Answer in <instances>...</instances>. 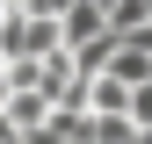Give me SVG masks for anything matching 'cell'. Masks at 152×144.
I'll return each instance as SVG.
<instances>
[{"instance_id":"6da1fadb","label":"cell","mask_w":152,"mask_h":144,"mask_svg":"<svg viewBox=\"0 0 152 144\" xmlns=\"http://www.w3.org/2000/svg\"><path fill=\"white\" fill-rule=\"evenodd\" d=\"M109 36V14L94 7V0H72V7L58 14V50H80V43H102Z\"/></svg>"},{"instance_id":"7a4b0ae2","label":"cell","mask_w":152,"mask_h":144,"mask_svg":"<svg viewBox=\"0 0 152 144\" xmlns=\"http://www.w3.org/2000/svg\"><path fill=\"white\" fill-rule=\"evenodd\" d=\"M109 79H123V86H145L152 79V50H138V43H130V36H116V43H109Z\"/></svg>"},{"instance_id":"3957f363","label":"cell","mask_w":152,"mask_h":144,"mask_svg":"<svg viewBox=\"0 0 152 144\" xmlns=\"http://www.w3.org/2000/svg\"><path fill=\"white\" fill-rule=\"evenodd\" d=\"M123 115H130V130H152V79H145V86H130Z\"/></svg>"}]
</instances>
